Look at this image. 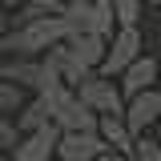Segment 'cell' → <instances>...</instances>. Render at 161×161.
Returning a JSON list of instances; mask_svg holds the SVG:
<instances>
[{
    "label": "cell",
    "instance_id": "obj_1",
    "mask_svg": "<svg viewBox=\"0 0 161 161\" xmlns=\"http://www.w3.org/2000/svg\"><path fill=\"white\" fill-rule=\"evenodd\" d=\"M69 20L60 12H44V16H32L28 24H8L0 32V57H40L44 48H53L69 36Z\"/></svg>",
    "mask_w": 161,
    "mask_h": 161
},
{
    "label": "cell",
    "instance_id": "obj_2",
    "mask_svg": "<svg viewBox=\"0 0 161 161\" xmlns=\"http://www.w3.org/2000/svg\"><path fill=\"white\" fill-rule=\"evenodd\" d=\"M145 53V40H141V28L137 24H117L113 32H109V40H105V60H101L97 73H105V77H117L125 64H133V60Z\"/></svg>",
    "mask_w": 161,
    "mask_h": 161
},
{
    "label": "cell",
    "instance_id": "obj_3",
    "mask_svg": "<svg viewBox=\"0 0 161 161\" xmlns=\"http://www.w3.org/2000/svg\"><path fill=\"white\" fill-rule=\"evenodd\" d=\"M73 93H77L93 113H121L125 109V97H121V85H117V77H105V73H85V77L73 85Z\"/></svg>",
    "mask_w": 161,
    "mask_h": 161
},
{
    "label": "cell",
    "instance_id": "obj_4",
    "mask_svg": "<svg viewBox=\"0 0 161 161\" xmlns=\"http://www.w3.org/2000/svg\"><path fill=\"white\" fill-rule=\"evenodd\" d=\"M0 77L12 80V85H20L24 93H40V89L57 85L40 57H0Z\"/></svg>",
    "mask_w": 161,
    "mask_h": 161
},
{
    "label": "cell",
    "instance_id": "obj_5",
    "mask_svg": "<svg viewBox=\"0 0 161 161\" xmlns=\"http://www.w3.org/2000/svg\"><path fill=\"white\" fill-rule=\"evenodd\" d=\"M121 117H125V125H129L133 137L149 133V129L157 125V117H161V89L153 85V89H141V93H133V97H125Z\"/></svg>",
    "mask_w": 161,
    "mask_h": 161
},
{
    "label": "cell",
    "instance_id": "obj_6",
    "mask_svg": "<svg viewBox=\"0 0 161 161\" xmlns=\"http://www.w3.org/2000/svg\"><path fill=\"white\" fill-rule=\"evenodd\" d=\"M57 121H48V125H40V129H28V133H20L16 149L8 153V161H53L57 157Z\"/></svg>",
    "mask_w": 161,
    "mask_h": 161
},
{
    "label": "cell",
    "instance_id": "obj_7",
    "mask_svg": "<svg viewBox=\"0 0 161 161\" xmlns=\"http://www.w3.org/2000/svg\"><path fill=\"white\" fill-rule=\"evenodd\" d=\"M109 145L101 141L97 129H64L57 137V157L60 161H97Z\"/></svg>",
    "mask_w": 161,
    "mask_h": 161
},
{
    "label": "cell",
    "instance_id": "obj_8",
    "mask_svg": "<svg viewBox=\"0 0 161 161\" xmlns=\"http://www.w3.org/2000/svg\"><path fill=\"white\" fill-rule=\"evenodd\" d=\"M157 69H161V60L149 57V53H141L133 64H125V69L117 73L121 97H133V93H141V89H153V85H157Z\"/></svg>",
    "mask_w": 161,
    "mask_h": 161
},
{
    "label": "cell",
    "instance_id": "obj_9",
    "mask_svg": "<svg viewBox=\"0 0 161 161\" xmlns=\"http://www.w3.org/2000/svg\"><path fill=\"white\" fill-rule=\"evenodd\" d=\"M40 60H44V69L53 73V80H60V85H77L85 73H93V69H85L69 48H64V40L60 44H53V48H44L40 53Z\"/></svg>",
    "mask_w": 161,
    "mask_h": 161
},
{
    "label": "cell",
    "instance_id": "obj_10",
    "mask_svg": "<svg viewBox=\"0 0 161 161\" xmlns=\"http://www.w3.org/2000/svg\"><path fill=\"white\" fill-rule=\"evenodd\" d=\"M105 40L109 36H101V32H69V36H64V48H69L85 69H101V60H105Z\"/></svg>",
    "mask_w": 161,
    "mask_h": 161
},
{
    "label": "cell",
    "instance_id": "obj_11",
    "mask_svg": "<svg viewBox=\"0 0 161 161\" xmlns=\"http://www.w3.org/2000/svg\"><path fill=\"white\" fill-rule=\"evenodd\" d=\"M97 133H101V141H105L109 149L133 153V133H129V125H125L121 113H101V117H97Z\"/></svg>",
    "mask_w": 161,
    "mask_h": 161
},
{
    "label": "cell",
    "instance_id": "obj_12",
    "mask_svg": "<svg viewBox=\"0 0 161 161\" xmlns=\"http://www.w3.org/2000/svg\"><path fill=\"white\" fill-rule=\"evenodd\" d=\"M53 113H48V101L40 97V93H28L24 105L16 109V129L20 133H28V129H40V125H48Z\"/></svg>",
    "mask_w": 161,
    "mask_h": 161
},
{
    "label": "cell",
    "instance_id": "obj_13",
    "mask_svg": "<svg viewBox=\"0 0 161 161\" xmlns=\"http://www.w3.org/2000/svg\"><path fill=\"white\" fill-rule=\"evenodd\" d=\"M24 97H28V93H24L20 85H12V80H4V77H0V113L16 117V109L24 105Z\"/></svg>",
    "mask_w": 161,
    "mask_h": 161
},
{
    "label": "cell",
    "instance_id": "obj_14",
    "mask_svg": "<svg viewBox=\"0 0 161 161\" xmlns=\"http://www.w3.org/2000/svg\"><path fill=\"white\" fill-rule=\"evenodd\" d=\"M109 4H113V20H117V24H137L141 8H145L141 0H109Z\"/></svg>",
    "mask_w": 161,
    "mask_h": 161
},
{
    "label": "cell",
    "instance_id": "obj_15",
    "mask_svg": "<svg viewBox=\"0 0 161 161\" xmlns=\"http://www.w3.org/2000/svg\"><path fill=\"white\" fill-rule=\"evenodd\" d=\"M133 161H161V149H157V141H153V133L133 137Z\"/></svg>",
    "mask_w": 161,
    "mask_h": 161
},
{
    "label": "cell",
    "instance_id": "obj_16",
    "mask_svg": "<svg viewBox=\"0 0 161 161\" xmlns=\"http://www.w3.org/2000/svg\"><path fill=\"white\" fill-rule=\"evenodd\" d=\"M20 141V129H16V117H8V113H0V149L4 153H12Z\"/></svg>",
    "mask_w": 161,
    "mask_h": 161
},
{
    "label": "cell",
    "instance_id": "obj_17",
    "mask_svg": "<svg viewBox=\"0 0 161 161\" xmlns=\"http://www.w3.org/2000/svg\"><path fill=\"white\" fill-rule=\"evenodd\" d=\"M97 161H133V153H117V149H105Z\"/></svg>",
    "mask_w": 161,
    "mask_h": 161
},
{
    "label": "cell",
    "instance_id": "obj_18",
    "mask_svg": "<svg viewBox=\"0 0 161 161\" xmlns=\"http://www.w3.org/2000/svg\"><path fill=\"white\" fill-rule=\"evenodd\" d=\"M32 4H40V8H48V12H60V4H64V0H32Z\"/></svg>",
    "mask_w": 161,
    "mask_h": 161
},
{
    "label": "cell",
    "instance_id": "obj_19",
    "mask_svg": "<svg viewBox=\"0 0 161 161\" xmlns=\"http://www.w3.org/2000/svg\"><path fill=\"white\" fill-rule=\"evenodd\" d=\"M149 133H153V141H157V149H161V117H157V125H153Z\"/></svg>",
    "mask_w": 161,
    "mask_h": 161
},
{
    "label": "cell",
    "instance_id": "obj_20",
    "mask_svg": "<svg viewBox=\"0 0 161 161\" xmlns=\"http://www.w3.org/2000/svg\"><path fill=\"white\" fill-rule=\"evenodd\" d=\"M4 28H8V16H4V12H0V32H4Z\"/></svg>",
    "mask_w": 161,
    "mask_h": 161
},
{
    "label": "cell",
    "instance_id": "obj_21",
    "mask_svg": "<svg viewBox=\"0 0 161 161\" xmlns=\"http://www.w3.org/2000/svg\"><path fill=\"white\" fill-rule=\"evenodd\" d=\"M141 4H149V8H157V4H161V0H141Z\"/></svg>",
    "mask_w": 161,
    "mask_h": 161
},
{
    "label": "cell",
    "instance_id": "obj_22",
    "mask_svg": "<svg viewBox=\"0 0 161 161\" xmlns=\"http://www.w3.org/2000/svg\"><path fill=\"white\" fill-rule=\"evenodd\" d=\"M157 89H161V69H157Z\"/></svg>",
    "mask_w": 161,
    "mask_h": 161
}]
</instances>
